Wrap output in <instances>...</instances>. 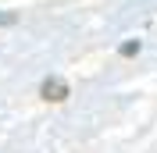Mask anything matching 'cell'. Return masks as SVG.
Here are the masks:
<instances>
[{
  "instance_id": "6da1fadb",
  "label": "cell",
  "mask_w": 157,
  "mask_h": 153,
  "mask_svg": "<svg viewBox=\"0 0 157 153\" xmlns=\"http://www.w3.org/2000/svg\"><path fill=\"white\" fill-rule=\"evenodd\" d=\"M39 96L50 100V103H61V100H68V96H71V89H68V82H64L61 75H47V78H43V86H39Z\"/></svg>"
},
{
  "instance_id": "7a4b0ae2",
  "label": "cell",
  "mask_w": 157,
  "mask_h": 153,
  "mask_svg": "<svg viewBox=\"0 0 157 153\" xmlns=\"http://www.w3.org/2000/svg\"><path fill=\"white\" fill-rule=\"evenodd\" d=\"M139 47H143L139 39H128V43H121V47H118V54H121V57H136V54H139Z\"/></svg>"
},
{
  "instance_id": "3957f363",
  "label": "cell",
  "mask_w": 157,
  "mask_h": 153,
  "mask_svg": "<svg viewBox=\"0 0 157 153\" xmlns=\"http://www.w3.org/2000/svg\"><path fill=\"white\" fill-rule=\"evenodd\" d=\"M0 25H14V14H0Z\"/></svg>"
}]
</instances>
